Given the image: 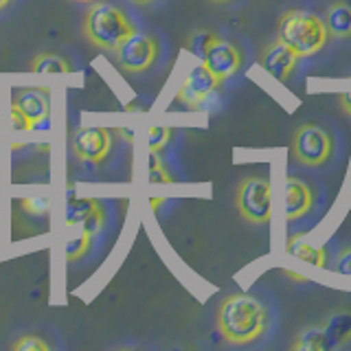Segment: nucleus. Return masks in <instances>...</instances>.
Segmentation results:
<instances>
[{"mask_svg":"<svg viewBox=\"0 0 351 351\" xmlns=\"http://www.w3.org/2000/svg\"><path fill=\"white\" fill-rule=\"evenodd\" d=\"M323 22L329 38L351 40V5H347L345 0H336L334 5H329Z\"/></svg>","mask_w":351,"mask_h":351,"instance_id":"obj_15","label":"nucleus"},{"mask_svg":"<svg viewBox=\"0 0 351 351\" xmlns=\"http://www.w3.org/2000/svg\"><path fill=\"white\" fill-rule=\"evenodd\" d=\"M128 3H132L134 7H152L154 3H158V0H128Z\"/></svg>","mask_w":351,"mask_h":351,"instance_id":"obj_27","label":"nucleus"},{"mask_svg":"<svg viewBox=\"0 0 351 351\" xmlns=\"http://www.w3.org/2000/svg\"><path fill=\"white\" fill-rule=\"evenodd\" d=\"M290 154L303 167H323L334 156V138L318 123H303L294 130Z\"/></svg>","mask_w":351,"mask_h":351,"instance_id":"obj_4","label":"nucleus"},{"mask_svg":"<svg viewBox=\"0 0 351 351\" xmlns=\"http://www.w3.org/2000/svg\"><path fill=\"white\" fill-rule=\"evenodd\" d=\"M11 349H14V351H51L53 347L44 338H40L36 334H27V336H22L20 340H16V343L11 345Z\"/></svg>","mask_w":351,"mask_h":351,"instance_id":"obj_23","label":"nucleus"},{"mask_svg":"<svg viewBox=\"0 0 351 351\" xmlns=\"http://www.w3.org/2000/svg\"><path fill=\"white\" fill-rule=\"evenodd\" d=\"M20 204L33 215H44L49 211V197L47 195H27V197H22Z\"/></svg>","mask_w":351,"mask_h":351,"instance_id":"obj_24","label":"nucleus"},{"mask_svg":"<svg viewBox=\"0 0 351 351\" xmlns=\"http://www.w3.org/2000/svg\"><path fill=\"white\" fill-rule=\"evenodd\" d=\"M219 36L213 31H193L189 38L184 42V49L189 51L191 55H195L197 60H204V55L208 51V47L217 40Z\"/></svg>","mask_w":351,"mask_h":351,"instance_id":"obj_20","label":"nucleus"},{"mask_svg":"<svg viewBox=\"0 0 351 351\" xmlns=\"http://www.w3.org/2000/svg\"><path fill=\"white\" fill-rule=\"evenodd\" d=\"M202 62H204L206 69L211 71V75L215 77V80L222 84L241 69V64H244V55H241V49L235 47L233 42L217 38L211 47H208Z\"/></svg>","mask_w":351,"mask_h":351,"instance_id":"obj_9","label":"nucleus"},{"mask_svg":"<svg viewBox=\"0 0 351 351\" xmlns=\"http://www.w3.org/2000/svg\"><path fill=\"white\" fill-rule=\"evenodd\" d=\"M336 272L340 274H349L351 277V246H345L338 252L336 257Z\"/></svg>","mask_w":351,"mask_h":351,"instance_id":"obj_26","label":"nucleus"},{"mask_svg":"<svg viewBox=\"0 0 351 351\" xmlns=\"http://www.w3.org/2000/svg\"><path fill=\"white\" fill-rule=\"evenodd\" d=\"M22 114H25L33 125H40L51 117V101H49V88L47 86H31L22 88L16 93L14 104Z\"/></svg>","mask_w":351,"mask_h":351,"instance_id":"obj_13","label":"nucleus"},{"mask_svg":"<svg viewBox=\"0 0 351 351\" xmlns=\"http://www.w3.org/2000/svg\"><path fill=\"white\" fill-rule=\"evenodd\" d=\"M11 3H14V0H0V11L9 9V7H11Z\"/></svg>","mask_w":351,"mask_h":351,"instance_id":"obj_29","label":"nucleus"},{"mask_svg":"<svg viewBox=\"0 0 351 351\" xmlns=\"http://www.w3.org/2000/svg\"><path fill=\"white\" fill-rule=\"evenodd\" d=\"M106 224V208L95 197H75L69 202L66 211V226H80L88 235H97Z\"/></svg>","mask_w":351,"mask_h":351,"instance_id":"obj_11","label":"nucleus"},{"mask_svg":"<svg viewBox=\"0 0 351 351\" xmlns=\"http://www.w3.org/2000/svg\"><path fill=\"white\" fill-rule=\"evenodd\" d=\"M160 55V44L158 40L149 36V33H132V36L119 44L114 51V62L123 73L128 75H138L149 71L156 64Z\"/></svg>","mask_w":351,"mask_h":351,"instance_id":"obj_6","label":"nucleus"},{"mask_svg":"<svg viewBox=\"0 0 351 351\" xmlns=\"http://www.w3.org/2000/svg\"><path fill=\"white\" fill-rule=\"evenodd\" d=\"M71 147L75 158H80L82 162L88 165H101L112 149V134L106 128L99 125H86L80 128L71 138Z\"/></svg>","mask_w":351,"mask_h":351,"instance_id":"obj_7","label":"nucleus"},{"mask_svg":"<svg viewBox=\"0 0 351 351\" xmlns=\"http://www.w3.org/2000/svg\"><path fill=\"white\" fill-rule=\"evenodd\" d=\"M82 31L95 49L114 53L121 42H125L132 33H136V27L121 7L97 0L84 14Z\"/></svg>","mask_w":351,"mask_h":351,"instance_id":"obj_2","label":"nucleus"},{"mask_svg":"<svg viewBox=\"0 0 351 351\" xmlns=\"http://www.w3.org/2000/svg\"><path fill=\"white\" fill-rule=\"evenodd\" d=\"M208 3H213V5H228V3H233V0H208Z\"/></svg>","mask_w":351,"mask_h":351,"instance_id":"obj_30","label":"nucleus"},{"mask_svg":"<svg viewBox=\"0 0 351 351\" xmlns=\"http://www.w3.org/2000/svg\"><path fill=\"white\" fill-rule=\"evenodd\" d=\"M294 351H327V338H325V329L323 325H312L305 327L303 332H299L296 340L292 343Z\"/></svg>","mask_w":351,"mask_h":351,"instance_id":"obj_18","label":"nucleus"},{"mask_svg":"<svg viewBox=\"0 0 351 351\" xmlns=\"http://www.w3.org/2000/svg\"><path fill=\"white\" fill-rule=\"evenodd\" d=\"M31 73H60V75H66V73H73V64L62 58L58 53H40L33 58L31 66H29Z\"/></svg>","mask_w":351,"mask_h":351,"instance_id":"obj_17","label":"nucleus"},{"mask_svg":"<svg viewBox=\"0 0 351 351\" xmlns=\"http://www.w3.org/2000/svg\"><path fill=\"white\" fill-rule=\"evenodd\" d=\"M277 38L296 53V58H312L321 53L327 44L329 33L323 18L303 9L283 11L277 22Z\"/></svg>","mask_w":351,"mask_h":351,"instance_id":"obj_3","label":"nucleus"},{"mask_svg":"<svg viewBox=\"0 0 351 351\" xmlns=\"http://www.w3.org/2000/svg\"><path fill=\"white\" fill-rule=\"evenodd\" d=\"M316 206V191L310 182L296 176L285 178V219L292 224L296 219L310 215Z\"/></svg>","mask_w":351,"mask_h":351,"instance_id":"obj_12","label":"nucleus"},{"mask_svg":"<svg viewBox=\"0 0 351 351\" xmlns=\"http://www.w3.org/2000/svg\"><path fill=\"white\" fill-rule=\"evenodd\" d=\"M235 208L239 217L252 226L268 224L272 211L270 180L261 178V176H248L241 180L235 191Z\"/></svg>","mask_w":351,"mask_h":351,"instance_id":"obj_5","label":"nucleus"},{"mask_svg":"<svg viewBox=\"0 0 351 351\" xmlns=\"http://www.w3.org/2000/svg\"><path fill=\"white\" fill-rule=\"evenodd\" d=\"M73 3H84V5H93L97 0H73Z\"/></svg>","mask_w":351,"mask_h":351,"instance_id":"obj_31","label":"nucleus"},{"mask_svg":"<svg viewBox=\"0 0 351 351\" xmlns=\"http://www.w3.org/2000/svg\"><path fill=\"white\" fill-rule=\"evenodd\" d=\"M217 88H219V82L211 75V71L206 69L204 62H200L186 73L184 82L180 84L178 93H176V101L186 106L189 110H197Z\"/></svg>","mask_w":351,"mask_h":351,"instance_id":"obj_8","label":"nucleus"},{"mask_svg":"<svg viewBox=\"0 0 351 351\" xmlns=\"http://www.w3.org/2000/svg\"><path fill=\"white\" fill-rule=\"evenodd\" d=\"M149 182L152 184H169L173 182V176L169 173V169L165 167L162 158L156 152H149Z\"/></svg>","mask_w":351,"mask_h":351,"instance_id":"obj_21","label":"nucleus"},{"mask_svg":"<svg viewBox=\"0 0 351 351\" xmlns=\"http://www.w3.org/2000/svg\"><path fill=\"white\" fill-rule=\"evenodd\" d=\"M296 53L288 47L285 42H281L279 38L272 40L270 44H266L259 55V64L261 69L266 71V75H270L274 82L285 84L294 75L296 71Z\"/></svg>","mask_w":351,"mask_h":351,"instance_id":"obj_10","label":"nucleus"},{"mask_svg":"<svg viewBox=\"0 0 351 351\" xmlns=\"http://www.w3.org/2000/svg\"><path fill=\"white\" fill-rule=\"evenodd\" d=\"M93 246V235H88L86 230H77L75 235H71L66 239V261L75 263L88 255V250Z\"/></svg>","mask_w":351,"mask_h":351,"instance_id":"obj_19","label":"nucleus"},{"mask_svg":"<svg viewBox=\"0 0 351 351\" xmlns=\"http://www.w3.org/2000/svg\"><path fill=\"white\" fill-rule=\"evenodd\" d=\"M340 101L345 104L343 108H347V112H349V117H351V93H347V95H343V97H340Z\"/></svg>","mask_w":351,"mask_h":351,"instance_id":"obj_28","label":"nucleus"},{"mask_svg":"<svg viewBox=\"0 0 351 351\" xmlns=\"http://www.w3.org/2000/svg\"><path fill=\"white\" fill-rule=\"evenodd\" d=\"M171 136H173V130L171 128H162V125L149 128V132H147V147H149V152L160 154L165 147L169 145Z\"/></svg>","mask_w":351,"mask_h":351,"instance_id":"obj_22","label":"nucleus"},{"mask_svg":"<svg viewBox=\"0 0 351 351\" xmlns=\"http://www.w3.org/2000/svg\"><path fill=\"white\" fill-rule=\"evenodd\" d=\"M215 323L224 343L244 347L263 338L270 325V314L268 307L255 294L237 292L222 299L217 307Z\"/></svg>","mask_w":351,"mask_h":351,"instance_id":"obj_1","label":"nucleus"},{"mask_svg":"<svg viewBox=\"0 0 351 351\" xmlns=\"http://www.w3.org/2000/svg\"><path fill=\"white\" fill-rule=\"evenodd\" d=\"M321 325L325 329L329 349H338L351 340V310H340L329 314Z\"/></svg>","mask_w":351,"mask_h":351,"instance_id":"obj_16","label":"nucleus"},{"mask_svg":"<svg viewBox=\"0 0 351 351\" xmlns=\"http://www.w3.org/2000/svg\"><path fill=\"white\" fill-rule=\"evenodd\" d=\"M11 123H14L16 132H31V130H36V125H33L31 121L25 114H22L16 106H11Z\"/></svg>","mask_w":351,"mask_h":351,"instance_id":"obj_25","label":"nucleus"},{"mask_svg":"<svg viewBox=\"0 0 351 351\" xmlns=\"http://www.w3.org/2000/svg\"><path fill=\"white\" fill-rule=\"evenodd\" d=\"M285 252H288L290 257L312 263L316 268H327V250L323 246L312 244V241L307 239V233H296V235L288 237Z\"/></svg>","mask_w":351,"mask_h":351,"instance_id":"obj_14","label":"nucleus"}]
</instances>
